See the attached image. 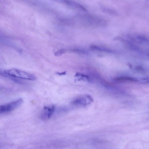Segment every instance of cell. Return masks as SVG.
Returning a JSON list of instances; mask_svg holds the SVG:
<instances>
[{
	"label": "cell",
	"mask_w": 149,
	"mask_h": 149,
	"mask_svg": "<svg viewBox=\"0 0 149 149\" xmlns=\"http://www.w3.org/2000/svg\"><path fill=\"white\" fill-rule=\"evenodd\" d=\"M2 72L6 75L16 78H19L31 80H35L36 79L35 76L32 74L15 69L6 70Z\"/></svg>",
	"instance_id": "1"
},
{
	"label": "cell",
	"mask_w": 149,
	"mask_h": 149,
	"mask_svg": "<svg viewBox=\"0 0 149 149\" xmlns=\"http://www.w3.org/2000/svg\"><path fill=\"white\" fill-rule=\"evenodd\" d=\"M22 102V99L20 98L10 102L1 105L0 106V113H1L10 112L18 107Z\"/></svg>",
	"instance_id": "2"
},
{
	"label": "cell",
	"mask_w": 149,
	"mask_h": 149,
	"mask_svg": "<svg viewBox=\"0 0 149 149\" xmlns=\"http://www.w3.org/2000/svg\"><path fill=\"white\" fill-rule=\"evenodd\" d=\"M55 109L54 105H50L44 107L41 113V117L44 119L49 118L54 112Z\"/></svg>",
	"instance_id": "3"
},
{
	"label": "cell",
	"mask_w": 149,
	"mask_h": 149,
	"mask_svg": "<svg viewBox=\"0 0 149 149\" xmlns=\"http://www.w3.org/2000/svg\"><path fill=\"white\" fill-rule=\"evenodd\" d=\"M114 80L117 81H137V80L134 78L129 77H122L116 78Z\"/></svg>",
	"instance_id": "4"
},
{
	"label": "cell",
	"mask_w": 149,
	"mask_h": 149,
	"mask_svg": "<svg viewBox=\"0 0 149 149\" xmlns=\"http://www.w3.org/2000/svg\"><path fill=\"white\" fill-rule=\"evenodd\" d=\"M75 77H81V79L83 80L82 78H86L87 80H88V77L87 75H85L78 72L74 76Z\"/></svg>",
	"instance_id": "5"
},
{
	"label": "cell",
	"mask_w": 149,
	"mask_h": 149,
	"mask_svg": "<svg viewBox=\"0 0 149 149\" xmlns=\"http://www.w3.org/2000/svg\"><path fill=\"white\" fill-rule=\"evenodd\" d=\"M64 50H60L59 51H58L56 53V55L58 56L61 55V54L64 53Z\"/></svg>",
	"instance_id": "6"
},
{
	"label": "cell",
	"mask_w": 149,
	"mask_h": 149,
	"mask_svg": "<svg viewBox=\"0 0 149 149\" xmlns=\"http://www.w3.org/2000/svg\"><path fill=\"white\" fill-rule=\"evenodd\" d=\"M66 71H65L61 72H57L56 74L59 75L61 76L65 75L66 74Z\"/></svg>",
	"instance_id": "7"
}]
</instances>
